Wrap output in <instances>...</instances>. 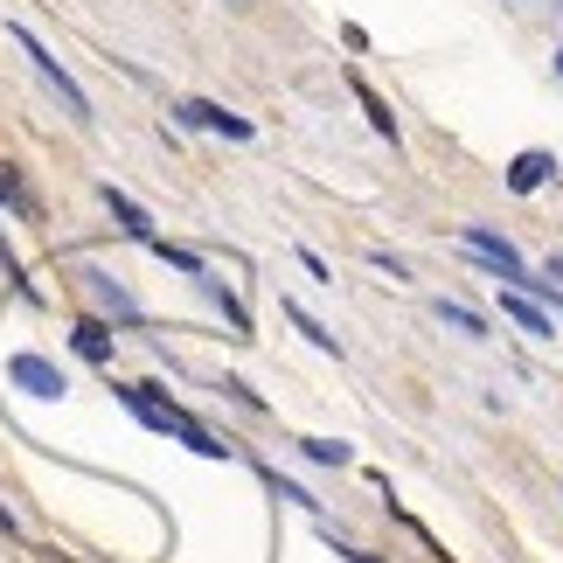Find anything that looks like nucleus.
<instances>
[{
	"label": "nucleus",
	"instance_id": "obj_1",
	"mask_svg": "<svg viewBox=\"0 0 563 563\" xmlns=\"http://www.w3.org/2000/svg\"><path fill=\"white\" fill-rule=\"evenodd\" d=\"M8 35H14V49H21V56L35 63V77H42V84H49V91L63 98V112H70L77 125H91V98H84V91H77V77H70V70H63V63L49 56V42H42L35 29H21V21H14Z\"/></svg>",
	"mask_w": 563,
	"mask_h": 563
},
{
	"label": "nucleus",
	"instance_id": "obj_2",
	"mask_svg": "<svg viewBox=\"0 0 563 563\" xmlns=\"http://www.w3.org/2000/svg\"><path fill=\"white\" fill-rule=\"evenodd\" d=\"M460 244H466L473 257H481V265H487L494 278H508V286H522V278H529V265H522V251H515L508 236H494L487 223H466V236H460Z\"/></svg>",
	"mask_w": 563,
	"mask_h": 563
},
{
	"label": "nucleus",
	"instance_id": "obj_3",
	"mask_svg": "<svg viewBox=\"0 0 563 563\" xmlns=\"http://www.w3.org/2000/svg\"><path fill=\"white\" fill-rule=\"evenodd\" d=\"M8 383H14V389H29V397H42V404H56L63 389H70L49 355H14V362H8Z\"/></svg>",
	"mask_w": 563,
	"mask_h": 563
},
{
	"label": "nucleus",
	"instance_id": "obj_4",
	"mask_svg": "<svg viewBox=\"0 0 563 563\" xmlns=\"http://www.w3.org/2000/svg\"><path fill=\"white\" fill-rule=\"evenodd\" d=\"M175 119L202 125V133H223V140H251V119H236V112H223V104H209V98H181Z\"/></svg>",
	"mask_w": 563,
	"mask_h": 563
},
{
	"label": "nucleus",
	"instance_id": "obj_5",
	"mask_svg": "<svg viewBox=\"0 0 563 563\" xmlns=\"http://www.w3.org/2000/svg\"><path fill=\"white\" fill-rule=\"evenodd\" d=\"M104 209H112V223L133 236V244H154V236H161V230H154V216H146L125 188H112V181H104Z\"/></svg>",
	"mask_w": 563,
	"mask_h": 563
},
{
	"label": "nucleus",
	"instance_id": "obj_6",
	"mask_svg": "<svg viewBox=\"0 0 563 563\" xmlns=\"http://www.w3.org/2000/svg\"><path fill=\"white\" fill-rule=\"evenodd\" d=\"M501 313L515 320V328H529L536 341L556 334V313H543V307H536V292H522V286H501Z\"/></svg>",
	"mask_w": 563,
	"mask_h": 563
},
{
	"label": "nucleus",
	"instance_id": "obj_7",
	"mask_svg": "<svg viewBox=\"0 0 563 563\" xmlns=\"http://www.w3.org/2000/svg\"><path fill=\"white\" fill-rule=\"evenodd\" d=\"M349 91H355V104H362V112H369V125H376V133H383L389 146H397V112H389V98L376 91L369 77H355V70H349Z\"/></svg>",
	"mask_w": 563,
	"mask_h": 563
},
{
	"label": "nucleus",
	"instance_id": "obj_8",
	"mask_svg": "<svg viewBox=\"0 0 563 563\" xmlns=\"http://www.w3.org/2000/svg\"><path fill=\"white\" fill-rule=\"evenodd\" d=\"M550 175H556V161H550V154H536V146L508 161V188H515V195H536V188H543Z\"/></svg>",
	"mask_w": 563,
	"mask_h": 563
},
{
	"label": "nucleus",
	"instance_id": "obj_9",
	"mask_svg": "<svg viewBox=\"0 0 563 563\" xmlns=\"http://www.w3.org/2000/svg\"><path fill=\"white\" fill-rule=\"evenodd\" d=\"M70 349L104 369V362H112V328H104V320H77V328H70Z\"/></svg>",
	"mask_w": 563,
	"mask_h": 563
},
{
	"label": "nucleus",
	"instance_id": "obj_10",
	"mask_svg": "<svg viewBox=\"0 0 563 563\" xmlns=\"http://www.w3.org/2000/svg\"><path fill=\"white\" fill-rule=\"evenodd\" d=\"M195 286H202V292L216 299V307H223V320H230V334H236V341H251V313H244V307H236V292L223 286V278H209V272H195Z\"/></svg>",
	"mask_w": 563,
	"mask_h": 563
},
{
	"label": "nucleus",
	"instance_id": "obj_11",
	"mask_svg": "<svg viewBox=\"0 0 563 563\" xmlns=\"http://www.w3.org/2000/svg\"><path fill=\"white\" fill-rule=\"evenodd\" d=\"M84 286H91V299H98V307L112 313V320H140L133 292H125V286H112V278H104V272H84Z\"/></svg>",
	"mask_w": 563,
	"mask_h": 563
},
{
	"label": "nucleus",
	"instance_id": "obj_12",
	"mask_svg": "<svg viewBox=\"0 0 563 563\" xmlns=\"http://www.w3.org/2000/svg\"><path fill=\"white\" fill-rule=\"evenodd\" d=\"M0 209H21V216H35V195L21 188V167H14V161H0Z\"/></svg>",
	"mask_w": 563,
	"mask_h": 563
},
{
	"label": "nucleus",
	"instance_id": "obj_13",
	"mask_svg": "<svg viewBox=\"0 0 563 563\" xmlns=\"http://www.w3.org/2000/svg\"><path fill=\"white\" fill-rule=\"evenodd\" d=\"M439 320H445V328H452V334H473V341H481V334H487V320H481V313H473V307H460V299H439Z\"/></svg>",
	"mask_w": 563,
	"mask_h": 563
},
{
	"label": "nucleus",
	"instance_id": "obj_14",
	"mask_svg": "<svg viewBox=\"0 0 563 563\" xmlns=\"http://www.w3.org/2000/svg\"><path fill=\"white\" fill-rule=\"evenodd\" d=\"M299 452H307L313 466H349V460H355V452L341 445V439H299Z\"/></svg>",
	"mask_w": 563,
	"mask_h": 563
},
{
	"label": "nucleus",
	"instance_id": "obj_15",
	"mask_svg": "<svg viewBox=\"0 0 563 563\" xmlns=\"http://www.w3.org/2000/svg\"><path fill=\"white\" fill-rule=\"evenodd\" d=\"M286 320H292V328H299V334H307V341H313V349H334V334H328V328H320V320H313L307 307H286ZM334 355H341V349H334Z\"/></svg>",
	"mask_w": 563,
	"mask_h": 563
},
{
	"label": "nucleus",
	"instance_id": "obj_16",
	"mask_svg": "<svg viewBox=\"0 0 563 563\" xmlns=\"http://www.w3.org/2000/svg\"><path fill=\"white\" fill-rule=\"evenodd\" d=\"M146 251H154V257H167V265H175V272H202V257H195V251H181V244H167V236H154V244H146Z\"/></svg>",
	"mask_w": 563,
	"mask_h": 563
},
{
	"label": "nucleus",
	"instance_id": "obj_17",
	"mask_svg": "<svg viewBox=\"0 0 563 563\" xmlns=\"http://www.w3.org/2000/svg\"><path fill=\"white\" fill-rule=\"evenodd\" d=\"M257 473H265V487L278 494V501H299V508H313V494H307V487H292V481H278V466H257Z\"/></svg>",
	"mask_w": 563,
	"mask_h": 563
},
{
	"label": "nucleus",
	"instance_id": "obj_18",
	"mask_svg": "<svg viewBox=\"0 0 563 563\" xmlns=\"http://www.w3.org/2000/svg\"><path fill=\"white\" fill-rule=\"evenodd\" d=\"M223 397H236V404H244V410H265V397H257L251 383H236V376H223Z\"/></svg>",
	"mask_w": 563,
	"mask_h": 563
},
{
	"label": "nucleus",
	"instance_id": "obj_19",
	"mask_svg": "<svg viewBox=\"0 0 563 563\" xmlns=\"http://www.w3.org/2000/svg\"><path fill=\"white\" fill-rule=\"evenodd\" d=\"M299 265H307V278H320V286H334V272H328V257H320V251H299Z\"/></svg>",
	"mask_w": 563,
	"mask_h": 563
},
{
	"label": "nucleus",
	"instance_id": "obj_20",
	"mask_svg": "<svg viewBox=\"0 0 563 563\" xmlns=\"http://www.w3.org/2000/svg\"><path fill=\"white\" fill-rule=\"evenodd\" d=\"M328 543H334V536H328ZM334 556H341V563H383V556H369V550H355V543H334Z\"/></svg>",
	"mask_w": 563,
	"mask_h": 563
},
{
	"label": "nucleus",
	"instance_id": "obj_21",
	"mask_svg": "<svg viewBox=\"0 0 563 563\" xmlns=\"http://www.w3.org/2000/svg\"><path fill=\"white\" fill-rule=\"evenodd\" d=\"M556 77H563V49H556Z\"/></svg>",
	"mask_w": 563,
	"mask_h": 563
}]
</instances>
